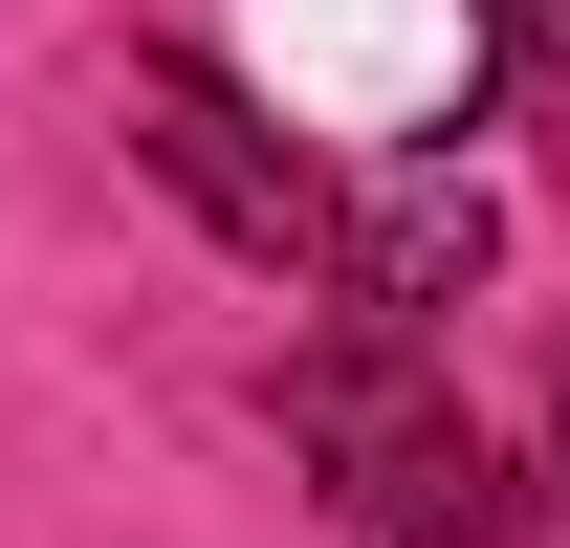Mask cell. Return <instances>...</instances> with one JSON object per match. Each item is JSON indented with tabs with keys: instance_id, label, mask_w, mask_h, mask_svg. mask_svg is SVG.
<instances>
[{
	"instance_id": "3",
	"label": "cell",
	"mask_w": 570,
	"mask_h": 548,
	"mask_svg": "<svg viewBox=\"0 0 570 548\" xmlns=\"http://www.w3.org/2000/svg\"><path fill=\"white\" fill-rule=\"evenodd\" d=\"M483 176H395V198L352 219V285H373V330H417V307H461V285H483Z\"/></svg>"
},
{
	"instance_id": "1",
	"label": "cell",
	"mask_w": 570,
	"mask_h": 548,
	"mask_svg": "<svg viewBox=\"0 0 570 548\" xmlns=\"http://www.w3.org/2000/svg\"><path fill=\"white\" fill-rule=\"evenodd\" d=\"M307 439L352 461V505H373L395 548H504V527H527V482L483 461V417L439 395L395 330H373V351H307Z\"/></svg>"
},
{
	"instance_id": "2",
	"label": "cell",
	"mask_w": 570,
	"mask_h": 548,
	"mask_svg": "<svg viewBox=\"0 0 570 548\" xmlns=\"http://www.w3.org/2000/svg\"><path fill=\"white\" fill-rule=\"evenodd\" d=\"M132 110H154V176H176V198H198L242 264H330V242H352V219H330V176H307V133H264L219 67H176V45H154V67H132Z\"/></svg>"
}]
</instances>
